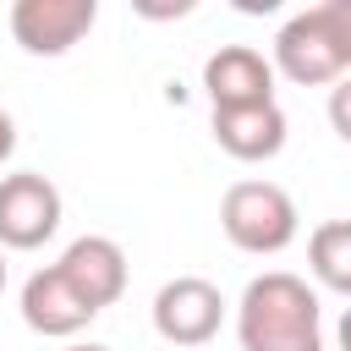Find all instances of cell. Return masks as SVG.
<instances>
[{"instance_id": "obj_12", "label": "cell", "mask_w": 351, "mask_h": 351, "mask_svg": "<svg viewBox=\"0 0 351 351\" xmlns=\"http://www.w3.org/2000/svg\"><path fill=\"white\" fill-rule=\"evenodd\" d=\"M324 22H329V33H335L340 66L351 71V0H324Z\"/></svg>"}, {"instance_id": "obj_9", "label": "cell", "mask_w": 351, "mask_h": 351, "mask_svg": "<svg viewBox=\"0 0 351 351\" xmlns=\"http://www.w3.org/2000/svg\"><path fill=\"white\" fill-rule=\"evenodd\" d=\"M99 313L66 285V274L49 263V269H38V274H27V285H22V324L33 329V335H49V340H66V335H77V329H88Z\"/></svg>"}, {"instance_id": "obj_5", "label": "cell", "mask_w": 351, "mask_h": 351, "mask_svg": "<svg viewBox=\"0 0 351 351\" xmlns=\"http://www.w3.org/2000/svg\"><path fill=\"white\" fill-rule=\"evenodd\" d=\"M274 66L302 82V88H318V82H340L346 66H340V49H335V33L324 22V5H307L296 11L280 33H274Z\"/></svg>"}, {"instance_id": "obj_16", "label": "cell", "mask_w": 351, "mask_h": 351, "mask_svg": "<svg viewBox=\"0 0 351 351\" xmlns=\"http://www.w3.org/2000/svg\"><path fill=\"white\" fill-rule=\"evenodd\" d=\"M66 351H110V346H93V340H88V346H66Z\"/></svg>"}, {"instance_id": "obj_4", "label": "cell", "mask_w": 351, "mask_h": 351, "mask_svg": "<svg viewBox=\"0 0 351 351\" xmlns=\"http://www.w3.org/2000/svg\"><path fill=\"white\" fill-rule=\"evenodd\" d=\"M60 230V192L38 170H16L0 181V247L33 252Z\"/></svg>"}, {"instance_id": "obj_8", "label": "cell", "mask_w": 351, "mask_h": 351, "mask_svg": "<svg viewBox=\"0 0 351 351\" xmlns=\"http://www.w3.org/2000/svg\"><path fill=\"white\" fill-rule=\"evenodd\" d=\"M55 269L66 274V285H71L93 313H104V307L121 302V291H126V252H121L110 236H77V241L60 252Z\"/></svg>"}, {"instance_id": "obj_13", "label": "cell", "mask_w": 351, "mask_h": 351, "mask_svg": "<svg viewBox=\"0 0 351 351\" xmlns=\"http://www.w3.org/2000/svg\"><path fill=\"white\" fill-rule=\"evenodd\" d=\"M329 126L351 143V77H340V82L329 88Z\"/></svg>"}, {"instance_id": "obj_11", "label": "cell", "mask_w": 351, "mask_h": 351, "mask_svg": "<svg viewBox=\"0 0 351 351\" xmlns=\"http://www.w3.org/2000/svg\"><path fill=\"white\" fill-rule=\"evenodd\" d=\"M307 269L318 274V285L351 296V219H324L307 236Z\"/></svg>"}, {"instance_id": "obj_2", "label": "cell", "mask_w": 351, "mask_h": 351, "mask_svg": "<svg viewBox=\"0 0 351 351\" xmlns=\"http://www.w3.org/2000/svg\"><path fill=\"white\" fill-rule=\"evenodd\" d=\"M219 225L241 252H285L296 241V203L274 181H236L219 203Z\"/></svg>"}, {"instance_id": "obj_10", "label": "cell", "mask_w": 351, "mask_h": 351, "mask_svg": "<svg viewBox=\"0 0 351 351\" xmlns=\"http://www.w3.org/2000/svg\"><path fill=\"white\" fill-rule=\"evenodd\" d=\"M214 143L241 159V165H258V159H274L285 148V115L280 104H252V110H214Z\"/></svg>"}, {"instance_id": "obj_3", "label": "cell", "mask_w": 351, "mask_h": 351, "mask_svg": "<svg viewBox=\"0 0 351 351\" xmlns=\"http://www.w3.org/2000/svg\"><path fill=\"white\" fill-rule=\"evenodd\" d=\"M225 324V296L203 274H176L154 296V329L170 346H208Z\"/></svg>"}, {"instance_id": "obj_17", "label": "cell", "mask_w": 351, "mask_h": 351, "mask_svg": "<svg viewBox=\"0 0 351 351\" xmlns=\"http://www.w3.org/2000/svg\"><path fill=\"white\" fill-rule=\"evenodd\" d=\"M0 291H5V247H0Z\"/></svg>"}, {"instance_id": "obj_6", "label": "cell", "mask_w": 351, "mask_h": 351, "mask_svg": "<svg viewBox=\"0 0 351 351\" xmlns=\"http://www.w3.org/2000/svg\"><path fill=\"white\" fill-rule=\"evenodd\" d=\"M93 22H99L93 0H16L11 5V38L27 55H66Z\"/></svg>"}, {"instance_id": "obj_1", "label": "cell", "mask_w": 351, "mask_h": 351, "mask_svg": "<svg viewBox=\"0 0 351 351\" xmlns=\"http://www.w3.org/2000/svg\"><path fill=\"white\" fill-rule=\"evenodd\" d=\"M236 340L241 351H324L313 285L285 269L258 274L236 302Z\"/></svg>"}, {"instance_id": "obj_14", "label": "cell", "mask_w": 351, "mask_h": 351, "mask_svg": "<svg viewBox=\"0 0 351 351\" xmlns=\"http://www.w3.org/2000/svg\"><path fill=\"white\" fill-rule=\"evenodd\" d=\"M11 148H16V126H11V115L0 110V165L11 159Z\"/></svg>"}, {"instance_id": "obj_15", "label": "cell", "mask_w": 351, "mask_h": 351, "mask_svg": "<svg viewBox=\"0 0 351 351\" xmlns=\"http://www.w3.org/2000/svg\"><path fill=\"white\" fill-rule=\"evenodd\" d=\"M340 351H351V307L340 313Z\"/></svg>"}, {"instance_id": "obj_7", "label": "cell", "mask_w": 351, "mask_h": 351, "mask_svg": "<svg viewBox=\"0 0 351 351\" xmlns=\"http://www.w3.org/2000/svg\"><path fill=\"white\" fill-rule=\"evenodd\" d=\"M203 88L214 110H252L274 104V66L252 44H225L203 60Z\"/></svg>"}]
</instances>
